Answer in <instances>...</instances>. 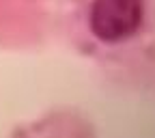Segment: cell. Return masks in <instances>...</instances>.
<instances>
[{
	"label": "cell",
	"instance_id": "1",
	"mask_svg": "<svg viewBox=\"0 0 155 138\" xmlns=\"http://www.w3.org/2000/svg\"><path fill=\"white\" fill-rule=\"evenodd\" d=\"M144 19L142 0H93L88 11L91 32L104 43H121L140 30Z\"/></svg>",
	"mask_w": 155,
	"mask_h": 138
}]
</instances>
